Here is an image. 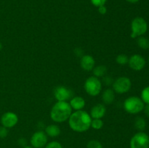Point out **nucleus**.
<instances>
[{"mask_svg": "<svg viewBox=\"0 0 149 148\" xmlns=\"http://www.w3.org/2000/svg\"><path fill=\"white\" fill-rule=\"evenodd\" d=\"M115 100V92L112 89H107L102 94V101L106 104H111Z\"/></svg>", "mask_w": 149, "mask_h": 148, "instance_id": "obj_15", "label": "nucleus"}, {"mask_svg": "<svg viewBox=\"0 0 149 148\" xmlns=\"http://www.w3.org/2000/svg\"><path fill=\"white\" fill-rule=\"evenodd\" d=\"M45 132L47 135V136L56 137V136H59L60 133H61V129L57 125L51 124L47 126Z\"/></svg>", "mask_w": 149, "mask_h": 148, "instance_id": "obj_16", "label": "nucleus"}, {"mask_svg": "<svg viewBox=\"0 0 149 148\" xmlns=\"http://www.w3.org/2000/svg\"><path fill=\"white\" fill-rule=\"evenodd\" d=\"M141 98L145 104H149V86L145 87L141 91Z\"/></svg>", "mask_w": 149, "mask_h": 148, "instance_id": "obj_22", "label": "nucleus"}, {"mask_svg": "<svg viewBox=\"0 0 149 148\" xmlns=\"http://www.w3.org/2000/svg\"><path fill=\"white\" fill-rule=\"evenodd\" d=\"M123 106L124 109L127 113L135 115L138 114L143 110L145 103L143 102L141 97H138L137 96H132L125 100Z\"/></svg>", "mask_w": 149, "mask_h": 148, "instance_id": "obj_3", "label": "nucleus"}, {"mask_svg": "<svg viewBox=\"0 0 149 148\" xmlns=\"http://www.w3.org/2000/svg\"><path fill=\"white\" fill-rule=\"evenodd\" d=\"M107 0H90L92 4L96 7H99L100 6L105 5Z\"/></svg>", "mask_w": 149, "mask_h": 148, "instance_id": "obj_25", "label": "nucleus"}, {"mask_svg": "<svg viewBox=\"0 0 149 148\" xmlns=\"http://www.w3.org/2000/svg\"><path fill=\"white\" fill-rule=\"evenodd\" d=\"M148 62H149V57H148Z\"/></svg>", "mask_w": 149, "mask_h": 148, "instance_id": "obj_33", "label": "nucleus"}, {"mask_svg": "<svg viewBox=\"0 0 149 148\" xmlns=\"http://www.w3.org/2000/svg\"><path fill=\"white\" fill-rule=\"evenodd\" d=\"M143 111L146 115L149 117V104H146V105L144 106Z\"/></svg>", "mask_w": 149, "mask_h": 148, "instance_id": "obj_28", "label": "nucleus"}, {"mask_svg": "<svg viewBox=\"0 0 149 148\" xmlns=\"http://www.w3.org/2000/svg\"><path fill=\"white\" fill-rule=\"evenodd\" d=\"M92 118L88 113L84 110H77L71 113L68 118V125L73 131L76 132H85L91 126Z\"/></svg>", "mask_w": 149, "mask_h": 148, "instance_id": "obj_1", "label": "nucleus"}, {"mask_svg": "<svg viewBox=\"0 0 149 148\" xmlns=\"http://www.w3.org/2000/svg\"><path fill=\"white\" fill-rule=\"evenodd\" d=\"M135 128L138 131H143L146 127V121L143 117H137L135 119Z\"/></svg>", "mask_w": 149, "mask_h": 148, "instance_id": "obj_17", "label": "nucleus"}, {"mask_svg": "<svg viewBox=\"0 0 149 148\" xmlns=\"http://www.w3.org/2000/svg\"><path fill=\"white\" fill-rule=\"evenodd\" d=\"M84 90L91 97H96L102 90V83L98 78L90 76L84 82Z\"/></svg>", "mask_w": 149, "mask_h": 148, "instance_id": "obj_5", "label": "nucleus"}, {"mask_svg": "<svg viewBox=\"0 0 149 148\" xmlns=\"http://www.w3.org/2000/svg\"><path fill=\"white\" fill-rule=\"evenodd\" d=\"M26 140L24 139V138H21V139H20V140H19V145H20V146H23V147H26Z\"/></svg>", "mask_w": 149, "mask_h": 148, "instance_id": "obj_29", "label": "nucleus"}, {"mask_svg": "<svg viewBox=\"0 0 149 148\" xmlns=\"http://www.w3.org/2000/svg\"><path fill=\"white\" fill-rule=\"evenodd\" d=\"M47 135L43 131H38L31 136V145L33 148H43L47 144Z\"/></svg>", "mask_w": 149, "mask_h": 148, "instance_id": "obj_8", "label": "nucleus"}, {"mask_svg": "<svg viewBox=\"0 0 149 148\" xmlns=\"http://www.w3.org/2000/svg\"><path fill=\"white\" fill-rule=\"evenodd\" d=\"M137 44L138 46L142 49H149V39L145 36H139L137 39Z\"/></svg>", "mask_w": 149, "mask_h": 148, "instance_id": "obj_19", "label": "nucleus"}, {"mask_svg": "<svg viewBox=\"0 0 149 148\" xmlns=\"http://www.w3.org/2000/svg\"><path fill=\"white\" fill-rule=\"evenodd\" d=\"M95 60L94 57L90 55H83L80 59V65L84 71H91L95 68Z\"/></svg>", "mask_w": 149, "mask_h": 148, "instance_id": "obj_12", "label": "nucleus"}, {"mask_svg": "<svg viewBox=\"0 0 149 148\" xmlns=\"http://www.w3.org/2000/svg\"><path fill=\"white\" fill-rule=\"evenodd\" d=\"M23 148H33V147H31V146H26V147H24Z\"/></svg>", "mask_w": 149, "mask_h": 148, "instance_id": "obj_32", "label": "nucleus"}, {"mask_svg": "<svg viewBox=\"0 0 149 148\" xmlns=\"http://www.w3.org/2000/svg\"><path fill=\"white\" fill-rule=\"evenodd\" d=\"M45 148H63V147L60 142H57V141H52V142L47 144Z\"/></svg>", "mask_w": 149, "mask_h": 148, "instance_id": "obj_24", "label": "nucleus"}, {"mask_svg": "<svg viewBox=\"0 0 149 148\" xmlns=\"http://www.w3.org/2000/svg\"><path fill=\"white\" fill-rule=\"evenodd\" d=\"M126 1L130 4H135V3H138L140 0H126Z\"/></svg>", "mask_w": 149, "mask_h": 148, "instance_id": "obj_30", "label": "nucleus"}, {"mask_svg": "<svg viewBox=\"0 0 149 148\" xmlns=\"http://www.w3.org/2000/svg\"><path fill=\"white\" fill-rule=\"evenodd\" d=\"M146 59L142 55L135 54L132 55L130 57H129L128 61V65L130 68L132 70L135 71H140L143 69L146 66Z\"/></svg>", "mask_w": 149, "mask_h": 148, "instance_id": "obj_10", "label": "nucleus"}, {"mask_svg": "<svg viewBox=\"0 0 149 148\" xmlns=\"http://www.w3.org/2000/svg\"><path fill=\"white\" fill-rule=\"evenodd\" d=\"M2 49V44L0 42V52H1V50Z\"/></svg>", "mask_w": 149, "mask_h": 148, "instance_id": "obj_31", "label": "nucleus"}, {"mask_svg": "<svg viewBox=\"0 0 149 148\" xmlns=\"http://www.w3.org/2000/svg\"><path fill=\"white\" fill-rule=\"evenodd\" d=\"M54 96L58 102H68L74 97L73 91L64 86H57L54 90Z\"/></svg>", "mask_w": 149, "mask_h": 148, "instance_id": "obj_9", "label": "nucleus"}, {"mask_svg": "<svg viewBox=\"0 0 149 148\" xmlns=\"http://www.w3.org/2000/svg\"><path fill=\"white\" fill-rule=\"evenodd\" d=\"M7 134H8V130H7V128L1 126L0 127V138L4 139V138L7 137Z\"/></svg>", "mask_w": 149, "mask_h": 148, "instance_id": "obj_26", "label": "nucleus"}, {"mask_svg": "<svg viewBox=\"0 0 149 148\" xmlns=\"http://www.w3.org/2000/svg\"><path fill=\"white\" fill-rule=\"evenodd\" d=\"M72 113V108L68 102H58L52 106L50 118L55 123H63L68 120Z\"/></svg>", "mask_w": 149, "mask_h": 148, "instance_id": "obj_2", "label": "nucleus"}, {"mask_svg": "<svg viewBox=\"0 0 149 148\" xmlns=\"http://www.w3.org/2000/svg\"><path fill=\"white\" fill-rule=\"evenodd\" d=\"M98 8V12L100 15H105L107 12V8L105 5L100 6V7H97Z\"/></svg>", "mask_w": 149, "mask_h": 148, "instance_id": "obj_27", "label": "nucleus"}, {"mask_svg": "<svg viewBox=\"0 0 149 148\" xmlns=\"http://www.w3.org/2000/svg\"><path fill=\"white\" fill-rule=\"evenodd\" d=\"M93 74L94 76L97 77V78H100V77H103L107 73V68L105 65H98L93 68Z\"/></svg>", "mask_w": 149, "mask_h": 148, "instance_id": "obj_18", "label": "nucleus"}, {"mask_svg": "<svg viewBox=\"0 0 149 148\" xmlns=\"http://www.w3.org/2000/svg\"><path fill=\"white\" fill-rule=\"evenodd\" d=\"M18 122V117L13 112H7L4 113L1 118V123L2 126L10 129L17 125Z\"/></svg>", "mask_w": 149, "mask_h": 148, "instance_id": "obj_11", "label": "nucleus"}, {"mask_svg": "<svg viewBox=\"0 0 149 148\" xmlns=\"http://www.w3.org/2000/svg\"><path fill=\"white\" fill-rule=\"evenodd\" d=\"M103 126V121L101 119H93L91 121V126L90 127L93 128L95 130H99V129H102Z\"/></svg>", "mask_w": 149, "mask_h": 148, "instance_id": "obj_21", "label": "nucleus"}, {"mask_svg": "<svg viewBox=\"0 0 149 148\" xmlns=\"http://www.w3.org/2000/svg\"><path fill=\"white\" fill-rule=\"evenodd\" d=\"M128 61H129V57H128L127 55H125V54L118 55L116 57V62H117L119 65H127V64H128Z\"/></svg>", "mask_w": 149, "mask_h": 148, "instance_id": "obj_20", "label": "nucleus"}, {"mask_svg": "<svg viewBox=\"0 0 149 148\" xmlns=\"http://www.w3.org/2000/svg\"><path fill=\"white\" fill-rule=\"evenodd\" d=\"M131 30L130 37L132 39L143 36L148 30L146 20L141 17H135L131 22Z\"/></svg>", "mask_w": 149, "mask_h": 148, "instance_id": "obj_4", "label": "nucleus"}, {"mask_svg": "<svg viewBox=\"0 0 149 148\" xmlns=\"http://www.w3.org/2000/svg\"><path fill=\"white\" fill-rule=\"evenodd\" d=\"M132 87V82L129 78L125 76L116 78L112 84V89L115 93L123 94L128 92Z\"/></svg>", "mask_w": 149, "mask_h": 148, "instance_id": "obj_6", "label": "nucleus"}, {"mask_svg": "<svg viewBox=\"0 0 149 148\" xmlns=\"http://www.w3.org/2000/svg\"><path fill=\"white\" fill-rule=\"evenodd\" d=\"M106 113V106L103 104H95L93 106L90 110V116L93 119H101L102 118L104 117Z\"/></svg>", "mask_w": 149, "mask_h": 148, "instance_id": "obj_13", "label": "nucleus"}, {"mask_svg": "<svg viewBox=\"0 0 149 148\" xmlns=\"http://www.w3.org/2000/svg\"><path fill=\"white\" fill-rule=\"evenodd\" d=\"M130 148H149V136L143 131L133 135L130 142Z\"/></svg>", "mask_w": 149, "mask_h": 148, "instance_id": "obj_7", "label": "nucleus"}, {"mask_svg": "<svg viewBox=\"0 0 149 148\" xmlns=\"http://www.w3.org/2000/svg\"><path fill=\"white\" fill-rule=\"evenodd\" d=\"M69 104L72 110L77 111V110H81L85 107L86 102L83 97H79V96H76V97H73L70 100Z\"/></svg>", "mask_w": 149, "mask_h": 148, "instance_id": "obj_14", "label": "nucleus"}, {"mask_svg": "<svg viewBox=\"0 0 149 148\" xmlns=\"http://www.w3.org/2000/svg\"><path fill=\"white\" fill-rule=\"evenodd\" d=\"M87 148H103V145L100 143L99 141L97 140H90V142L87 143Z\"/></svg>", "mask_w": 149, "mask_h": 148, "instance_id": "obj_23", "label": "nucleus"}]
</instances>
